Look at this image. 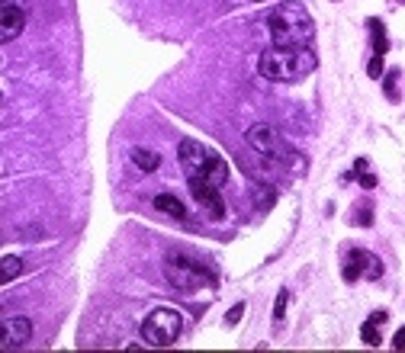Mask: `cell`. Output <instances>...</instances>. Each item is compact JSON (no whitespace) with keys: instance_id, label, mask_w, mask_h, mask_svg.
Listing matches in <instances>:
<instances>
[{"instance_id":"1","label":"cell","mask_w":405,"mask_h":353,"mask_svg":"<svg viewBox=\"0 0 405 353\" xmlns=\"http://www.w3.org/2000/svg\"><path fill=\"white\" fill-rule=\"evenodd\" d=\"M319 68V58L312 49H300V45H270L261 52L258 58V71L264 81H277V83H293L302 81L306 74Z\"/></svg>"},{"instance_id":"2","label":"cell","mask_w":405,"mask_h":353,"mask_svg":"<svg viewBox=\"0 0 405 353\" xmlns=\"http://www.w3.org/2000/svg\"><path fill=\"white\" fill-rule=\"evenodd\" d=\"M267 29H270L273 45H300V49H309L315 39V23L302 4H277L267 13Z\"/></svg>"},{"instance_id":"3","label":"cell","mask_w":405,"mask_h":353,"mask_svg":"<svg viewBox=\"0 0 405 353\" xmlns=\"http://www.w3.org/2000/svg\"><path fill=\"white\" fill-rule=\"evenodd\" d=\"M177 158H181V167L187 177H202V180L216 183L222 187L229 180V164L225 158H219L212 148H206L202 141H193V139H183L177 145Z\"/></svg>"},{"instance_id":"4","label":"cell","mask_w":405,"mask_h":353,"mask_svg":"<svg viewBox=\"0 0 405 353\" xmlns=\"http://www.w3.org/2000/svg\"><path fill=\"white\" fill-rule=\"evenodd\" d=\"M164 273H168L171 286L177 292H196L202 286H216L219 277L206 260H196V257H187V254H171L164 260Z\"/></svg>"},{"instance_id":"5","label":"cell","mask_w":405,"mask_h":353,"mask_svg":"<svg viewBox=\"0 0 405 353\" xmlns=\"http://www.w3.org/2000/svg\"><path fill=\"white\" fill-rule=\"evenodd\" d=\"M183 318L177 308H154L145 321H142V337L152 347H171L177 337H181Z\"/></svg>"},{"instance_id":"6","label":"cell","mask_w":405,"mask_h":353,"mask_svg":"<svg viewBox=\"0 0 405 353\" xmlns=\"http://www.w3.org/2000/svg\"><path fill=\"white\" fill-rule=\"evenodd\" d=\"M341 277L348 279V283H357L360 277H367V279H380V277H383V263H380L373 254H367V250L350 248V250H348V257H344Z\"/></svg>"},{"instance_id":"7","label":"cell","mask_w":405,"mask_h":353,"mask_svg":"<svg viewBox=\"0 0 405 353\" xmlns=\"http://www.w3.org/2000/svg\"><path fill=\"white\" fill-rule=\"evenodd\" d=\"M248 145H251L254 151H261L264 158H273V161L293 158V154H287L283 141L277 139V132H273L270 125H251V132H248Z\"/></svg>"},{"instance_id":"8","label":"cell","mask_w":405,"mask_h":353,"mask_svg":"<svg viewBox=\"0 0 405 353\" xmlns=\"http://www.w3.org/2000/svg\"><path fill=\"white\" fill-rule=\"evenodd\" d=\"M187 187H190L193 199L200 202L202 209H210L212 219H222V215H225V202H222V196H219V190H222V187L202 180V177H187Z\"/></svg>"},{"instance_id":"9","label":"cell","mask_w":405,"mask_h":353,"mask_svg":"<svg viewBox=\"0 0 405 353\" xmlns=\"http://www.w3.org/2000/svg\"><path fill=\"white\" fill-rule=\"evenodd\" d=\"M26 26V7H23L20 0H4L0 4V39L10 42L23 33Z\"/></svg>"},{"instance_id":"10","label":"cell","mask_w":405,"mask_h":353,"mask_svg":"<svg viewBox=\"0 0 405 353\" xmlns=\"http://www.w3.org/2000/svg\"><path fill=\"white\" fill-rule=\"evenodd\" d=\"M29 337H33V321L29 318H23V315L4 318V340H0L4 350H20Z\"/></svg>"},{"instance_id":"11","label":"cell","mask_w":405,"mask_h":353,"mask_svg":"<svg viewBox=\"0 0 405 353\" xmlns=\"http://www.w3.org/2000/svg\"><path fill=\"white\" fill-rule=\"evenodd\" d=\"M389 318V315L380 308V312H373V318H367L363 321V328H360V340L367 347H380V340H383V334H380V325Z\"/></svg>"},{"instance_id":"12","label":"cell","mask_w":405,"mask_h":353,"mask_svg":"<svg viewBox=\"0 0 405 353\" xmlns=\"http://www.w3.org/2000/svg\"><path fill=\"white\" fill-rule=\"evenodd\" d=\"M154 209H161V212H168V215H174V219H187V206H183L177 196H171V193H158L154 196Z\"/></svg>"},{"instance_id":"13","label":"cell","mask_w":405,"mask_h":353,"mask_svg":"<svg viewBox=\"0 0 405 353\" xmlns=\"http://www.w3.org/2000/svg\"><path fill=\"white\" fill-rule=\"evenodd\" d=\"M367 26H370V35H373V55L386 58V52H389V35H386L383 20H370Z\"/></svg>"},{"instance_id":"14","label":"cell","mask_w":405,"mask_h":353,"mask_svg":"<svg viewBox=\"0 0 405 353\" xmlns=\"http://www.w3.org/2000/svg\"><path fill=\"white\" fill-rule=\"evenodd\" d=\"M132 161H135V167H142L145 173H152V170H158V167H161V158L154 151H148V148H135Z\"/></svg>"},{"instance_id":"15","label":"cell","mask_w":405,"mask_h":353,"mask_svg":"<svg viewBox=\"0 0 405 353\" xmlns=\"http://www.w3.org/2000/svg\"><path fill=\"white\" fill-rule=\"evenodd\" d=\"M399 81H402V71H399V68L386 71L383 91H386V100H392V103H399V97H402V87H399Z\"/></svg>"},{"instance_id":"16","label":"cell","mask_w":405,"mask_h":353,"mask_svg":"<svg viewBox=\"0 0 405 353\" xmlns=\"http://www.w3.org/2000/svg\"><path fill=\"white\" fill-rule=\"evenodd\" d=\"M350 177H357V180H360V187H363V190H373V187H377V177H373V173L367 170V161H363V158H357L354 170L348 173V180H350Z\"/></svg>"},{"instance_id":"17","label":"cell","mask_w":405,"mask_h":353,"mask_svg":"<svg viewBox=\"0 0 405 353\" xmlns=\"http://www.w3.org/2000/svg\"><path fill=\"white\" fill-rule=\"evenodd\" d=\"M0 267H4V273H0V277H4V283H13V279L23 273V260H20V257H13V254L4 257V260H0Z\"/></svg>"},{"instance_id":"18","label":"cell","mask_w":405,"mask_h":353,"mask_svg":"<svg viewBox=\"0 0 405 353\" xmlns=\"http://www.w3.org/2000/svg\"><path fill=\"white\" fill-rule=\"evenodd\" d=\"M350 222H354V225H363V228H367V225H373V209L367 206V202H357V206H354V215H350Z\"/></svg>"},{"instance_id":"19","label":"cell","mask_w":405,"mask_h":353,"mask_svg":"<svg viewBox=\"0 0 405 353\" xmlns=\"http://www.w3.org/2000/svg\"><path fill=\"white\" fill-rule=\"evenodd\" d=\"M287 302H290V292L280 289V292H277V302H273V321H277V325L287 318Z\"/></svg>"},{"instance_id":"20","label":"cell","mask_w":405,"mask_h":353,"mask_svg":"<svg viewBox=\"0 0 405 353\" xmlns=\"http://www.w3.org/2000/svg\"><path fill=\"white\" fill-rule=\"evenodd\" d=\"M367 74L377 81V77H383V55H373L370 64H367Z\"/></svg>"},{"instance_id":"21","label":"cell","mask_w":405,"mask_h":353,"mask_svg":"<svg viewBox=\"0 0 405 353\" xmlns=\"http://www.w3.org/2000/svg\"><path fill=\"white\" fill-rule=\"evenodd\" d=\"M241 315H245V302L232 305V312L225 315V325H238V321H241Z\"/></svg>"},{"instance_id":"22","label":"cell","mask_w":405,"mask_h":353,"mask_svg":"<svg viewBox=\"0 0 405 353\" xmlns=\"http://www.w3.org/2000/svg\"><path fill=\"white\" fill-rule=\"evenodd\" d=\"M392 347H396V350H405V328H399V331H396V337H392Z\"/></svg>"},{"instance_id":"23","label":"cell","mask_w":405,"mask_h":353,"mask_svg":"<svg viewBox=\"0 0 405 353\" xmlns=\"http://www.w3.org/2000/svg\"><path fill=\"white\" fill-rule=\"evenodd\" d=\"M254 4H261V0H254Z\"/></svg>"}]
</instances>
